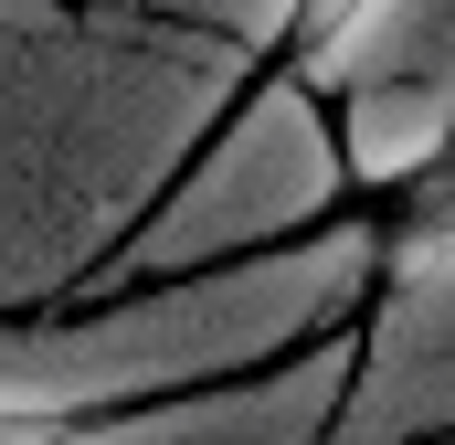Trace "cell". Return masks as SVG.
<instances>
[{
    "label": "cell",
    "instance_id": "6da1fadb",
    "mask_svg": "<svg viewBox=\"0 0 455 445\" xmlns=\"http://www.w3.org/2000/svg\"><path fill=\"white\" fill-rule=\"evenodd\" d=\"M254 64L275 53L170 11L0 0V319L85 297Z\"/></svg>",
    "mask_w": 455,
    "mask_h": 445
},
{
    "label": "cell",
    "instance_id": "7a4b0ae2",
    "mask_svg": "<svg viewBox=\"0 0 455 445\" xmlns=\"http://www.w3.org/2000/svg\"><path fill=\"white\" fill-rule=\"evenodd\" d=\"M381 276L371 222H318L275 255L202 265V276H148L107 297H64L32 319H0V414H53L85 425L116 403H170L202 382H243L307 339L360 319Z\"/></svg>",
    "mask_w": 455,
    "mask_h": 445
},
{
    "label": "cell",
    "instance_id": "3957f363",
    "mask_svg": "<svg viewBox=\"0 0 455 445\" xmlns=\"http://www.w3.org/2000/svg\"><path fill=\"white\" fill-rule=\"evenodd\" d=\"M349 191H360V170H349L339 107H329L297 64H254V85H243V96L212 117V138L170 170V191H159V202L138 213V233L85 276V297L275 255V244L339 222Z\"/></svg>",
    "mask_w": 455,
    "mask_h": 445
},
{
    "label": "cell",
    "instance_id": "277c9868",
    "mask_svg": "<svg viewBox=\"0 0 455 445\" xmlns=\"http://www.w3.org/2000/svg\"><path fill=\"white\" fill-rule=\"evenodd\" d=\"M455 425V159L413 181L381 233V276L349 319V392L329 445H435Z\"/></svg>",
    "mask_w": 455,
    "mask_h": 445
},
{
    "label": "cell",
    "instance_id": "5b68a950",
    "mask_svg": "<svg viewBox=\"0 0 455 445\" xmlns=\"http://www.w3.org/2000/svg\"><path fill=\"white\" fill-rule=\"evenodd\" d=\"M286 64L339 107L360 191H413L455 159V0H360Z\"/></svg>",
    "mask_w": 455,
    "mask_h": 445
},
{
    "label": "cell",
    "instance_id": "8992f818",
    "mask_svg": "<svg viewBox=\"0 0 455 445\" xmlns=\"http://www.w3.org/2000/svg\"><path fill=\"white\" fill-rule=\"evenodd\" d=\"M349 392V329L307 339L243 382H202V392H170V403H116V414H85L53 445H329Z\"/></svg>",
    "mask_w": 455,
    "mask_h": 445
},
{
    "label": "cell",
    "instance_id": "52a82bcc",
    "mask_svg": "<svg viewBox=\"0 0 455 445\" xmlns=\"http://www.w3.org/2000/svg\"><path fill=\"white\" fill-rule=\"evenodd\" d=\"M116 11H170V21L254 43V53H286V32H297V0H116Z\"/></svg>",
    "mask_w": 455,
    "mask_h": 445
},
{
    "label": "cell",
    "instance_id": "ba28073f",
    "mask_svg": "<svg viewBox=\"0 0 455 445\" xmlns=\"http://www.w3.org/2000/svg\"><path fill=\"white\" fill-rule=\"evenodd\" d=\"M349 11H360V0H297V32H286V53H307V43H329V32H339Z\"/></svg>",
    "mask_w": 455,
    "mask_h": 445
},
{
    "label": "cell",
    "instance_id": "9c48e42d",
    "mask_svg": "<svg viewBox=\"0 0 455 445\" xmlns=\"http://www.w3.org/2000/svg\"><path fill=\"white\" fill-rule=\"evenodd\" d=\"M435 445H455V425H445V435H435Z\"/></svg>",
    "mask_w": 455,
    "mask_h": 445
}]
</instances>
